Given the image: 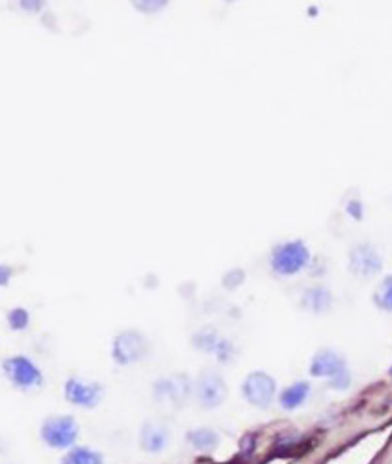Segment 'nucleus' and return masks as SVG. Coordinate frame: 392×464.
<instances>
[{
    "label": "nucleus",
    "instance_id": "obj_1",
    "mask_svg": "<svg viewBox=\"0 0 392 464\" xmlns=\"http://www.w3.org/2000/svg\"><path fill=\"white\" fill-rule=\"evenodd\" d=\"M310 375L314 378H327L333 390L339 391L348 390L350 382H353V375L346 367L345 358L339 351L329 350V348H324V350L314 353L312 361H310Z\"/></svg>",
    "mask_w": 392,
    "mask_h": 464
},
{
    "label": "nucleus",
    "instance_id": "obj_2",
    "mask_svg": "<svg viewBox=\"0 0 392 464\" xmlns=\"http://www.w3.org/2000/svg\"><path fill=\"white\" fill-rule=\"evenodd\" d=\"M79 438V422L69 415L48 417L40 426V439L50 449H71Z\"/></svg>",
    "mask_w": 392,
    "mask_h": 464
},
{
    "label": "nucleus",
    "instance_id": "obj_3",
    "mask_svg": "<svg viewBox=\"0 0 392 464\" xmlns=\"http://www.w3.org/2000/svg\"><path fill=\"white\" fill-rule=\"evenodd\" d=\"M310 262V251L302 241H287L272 251L270 265L278 275H295Z\"/></svg>",
    "mask_w": 392,
    "mask_h": 464
},
{
    "label": "nucleus",
    "instance_id": "obj_4",
    "mask_svg": "<svg viewBox=\"0 0 392 464\" xmlns=\"http://www.w3.org/2000/svg\"><path fill=\"white\" fill-rule=\"evenodd\" d=\"M276 394H278V382L264 371L249 372L241 384V396L245 398L247 403L259 409H268L274 403Z\"/></svg>",
    "mask_w": 392,
    "mask_h": 464
},
{
    "label": "nucleus",
    "instance_id": "obj_5",
    "mask_svg": "<svg viewBox=\"0 0 392 464\" xmlns=\"http://www.w3.org/2000/svg\"><path fill=\"white\" fill-rule=\"evenodd\" d=\"M147 353V340L144 334L138 331H123L114 339L111 344V358L117 365L138 363L146 358Z\"/></svg>",
    "mask_w": 392,
    "mask_h": 464
},
{
    "label": "nucleus",
    "instance_id": "obj_6",
    "mask_svg": "<svg viewBox=\"0 0 392 464\" xmlns=\"http://www.w3.org/2000/svg\"><path fill=\"white\" fill-rule=\"evenodd\" d=\"M193 394L203 409H216L226 401L228 386L219 372L203 371L193 384Z\"/></svg>",
    "mask_w": 392,
    "mask_h": 464
},
{
    "label": "nucleus",
    "instance_id": "obj_7",
    "mask_svg": "<svg viewBox=\"0 0 392 464\" xmlns=\"http://www.w3.org/2000/svg\"><path fill=\"white\" fill-rule=\"evenodd\" d=\"M2 371H4V375L8 377V380H10L13 386L21 388V390L37 388V386H42V382H44L39 367H37L31 359L25 358V356L8 358L6 361L2 363Z\"/></svg>",
    "mask_w": 392,
    "mask_h": 464
},
{
    "label": "nucleus",
    "instance_id": "obj_8",
    "mask_svg": "<svg viewBox=\"0 0 392 464\" xmlns=\"http://www.w3.org/2000/svg\"><path fill=\"white\" fill-rule=\"evenodd\" d=\"M63 394L71 405H77L82 409H94L100 405L102 398H104V386L100 382H94V380L71 377L66 382Z\"/></svg>",
    "mask_w": 392,
    "mask_h": 464
},
{
    "label": "nucleus",
    "instance_id": "obj_9",
    "mask_svg": "<svg viewBox=\"0 0 392 464\" xmlns=\"http://www.w3.org/2000/svg\"><path fill=\"white\" fill-rule=\"evenodd\" d=\"M193 391L192 380L188 375H173L157 380L153 384V396L157 401L163 403H171L174 407L186 403V399L190 398V394Z\"/></svg>",
    "mask_w": 392,
    "mask_h": 464
},
{
    "label": "nucleus",
    "instance_id": "obj_10",
    "mask_svg": "<svg viewBox=\"0 0 392 464\" xmlns=\"http://www.w3.org/2000/svg\"><path fill=\"white\" fill-rule=\"evenodd\" d=\"M348 268L360 277H372L383 270V258L372 243H360L348 254Z\"/></svg>",
    "mask_w": 392,
    "mask_h": 464
},
{
    "label": "nucleus",
    "instance_id": "obj_11",
    "mask_svg": "<svg viewBox=\"0 0 392 464\" xmlns=\"http://www.w3.org/2000/svg\"><path fill=\"white\" fill-rule=\"evenodd\" d=\"M171 444V430L161 422L147 420L140 428V449L152 455L165 451Z\"/></svg>",
    "mask_w": 392,
    "mask_h": 464
},
{
    "label": "nucleus",
    "instance_id": "obj_12",
    "mask_svg": "<svg viewBox=\"0 0 392 464\" xmlns=\"http://www.w3.org/2000/svg\"><path fill=\"white\" fill-rule=\"evenodd\" d=\"M310 382H306V380H297V382H293L291 386H287L281 390L279 394V407L283 409V411H295V409H299L302 405L306 403V399L310 398Z\"/></svg>",
    "mask_w": 392,
    "mask_h": 464
},
{
    "label": "nucleus",
    "instance_id": "obj_13",
    "mask_svg": "<svg viewBox=\"0 0 392 464\" xmlns=\"http://www.w3.org/2000/svg\"><path fill=\"white\" fill-rule=\"evenodd\" d=\"M186 441L192 445L195 451L211 453L219 449L220 434L213 428H193L186 434Z\"/></svg>",
    "mask_w": 392,
    "mask_h": 464
},
{
    "label": "nucleus",
    "instance_id": "obj_14",
    "mask_svg": "<svg viewBox=\"0 0 392 464\" xmlns=\"http://www.w3.org/2000/svg\"><path fill=\"white\" fill-rule=\"evenodd\" d=\"M333 304L331 292L326 287H312L302 294V306L314 313L327 312Z\"/></svg>",
    "mask_w": 392,
    "mask_h": 464
},
{
    "label": "nucleus",
    "instance_id": "obj_15",
    "mask_svg": "<svg viewBox=\"0 0 392 464\" xmlns=\"http://www.w3.org/2000/svg\"><path fill=\"white\" fill-rule=\"evenodd\" d=\"M60 464H106V458L96 449L75 445L66 453V457L61 458Z\"/></svg>",
    "mask_w": 392,
    "mask_h": 464
},
{
    "label": "nucleus",
    "instance_id": "obj_16",
    "mask_svg": "<svg viewBox=\"0 0 392 464\" xmlns=\"http://www.w3.org/2000/svg\"><path fill=\"white\" fill-rule=\"evenodd\" d=\"M220 339L219 334L214 329L211 327H205V329H201L195 337H193V346L197 348V350L205 351V353H214L216 350V346H219Z\"/></svg>",
    "mask_w": 392,
    "mask_h": 464
},
{
    "label": "nucleus",
    "instance_id": "obj_17",
    "mask_svg": "<svg viewBox=\"0 0 392 464\" xmlns=\"http://www.w3.org/2000/svg\"><path fill=\"white\" fill-rule=\"evenodd\" d=\"M373 302L377 308L385 310V312H392V275H386L381 285L377 287V291L373 294Z\"/></svg>",
    "mask_w": 392,
    "mask_h": 464
},
{
    "label": "nucleus",
    "instance_id": "obj_18",
    "mask_svg": "<svg viewBox=\"0 0 392 464\" xmlns=\"http://www.w3.org/2000/svg\"><path fill=\"white\" fill-rule=\"evenodd\" d=\"M8 325L12 331H23L29 325V312L25 308H13L12 312L8 313Z\"/></svg>",
    "mask_w": 392,
    "mask_h": 464
},
{
    "label": "nucleus",
    "instance_id": "obj_19",
    "mask_svg": "<svg viewBox=\"0 0 392 464\" xmlns=\"http://www.w3.org/2000/svg\"><path fill=\"white\" fill-rule=\"evenodd\" d=\"M233 353H235V350H233L232 342H230V340L220 339L219 346H216V350H214V356H216V359H219L220 363H228V361H232Z\"/></svg>",
    "mask_w": 392,
    "mask_h": 464
},
{
    "label": "nucleus",
    "instance_id": "obj_20",
    "mask_svg": "<svg viewBox=\"0 0 392 464\" xmlns=\"http://www.w3.org/2000/svg\"><path fill=\"white\" fill-rule=\"evenodd\" d=\"M241 451L245 449V455H251L255 451V436H245V438L241 439Z\"/></svg>",
    "mask_w": 392,
    "mask_h": 464
},
{
    "label": "nucleus",
    "instance_id": "obj_21",
    "mask_svg": "<svg viewBox=\"0 0 392 464\" xmlns=\"http://www.w3.org/2000/svg\"><path fill=\"white\" fill-rule=\"evenodd\" d=\"M10 277H12V270L8 265H0V287L8 285Z\"/></svg>",
    "mask_w": 392,
    "mask_h": 464
},
{
    "label": "nucleus",
    "instance_id": "obj_22",
    "mask_svg": "<svg viewBox=\"0 0 392 464\" xmlns=\"http://www.w3.org/2000/svg\"><path fill=\"white\" fill-rule=\"evenodd\" d=\"M348 214H353L356 220L362 218V205H360L358 201H353V203L348 205Z\"/></svg>",
    "mask_w": 392,
    "mask_h": 464
},
{
    "label": "nucleus",
    "instance_id": "obj_23",
    "mask_svg": "<svg viewBox=\"0 0 392 464\" xmlns=\"http://www.w3.org/2000/svg\"><path fill=\"white\" fill-rule=\"evenodd\" d=\"M388 375H391V377H392V365H391V369H388Z\"/></svg>",
    "mask_w": 392,
    "mask_h": 464
}]
</instances>
